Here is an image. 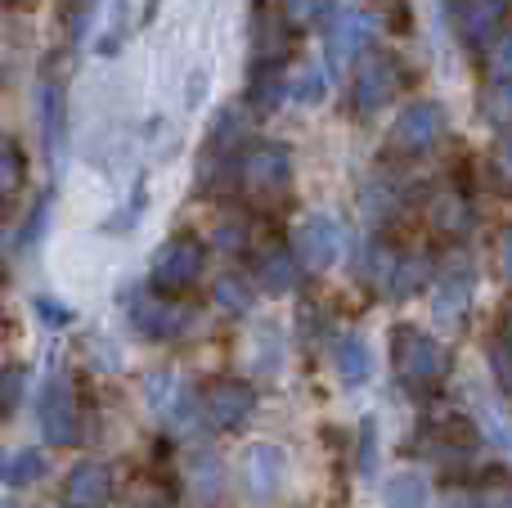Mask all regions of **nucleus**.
<instances>
[{
	"mask_svg": "<svg viewBox=\"0 0 512 508\" xmlns=\"http://www.w3.org/2000/svg\"><path fill=\"white\" fill-rule=\"evenodd\" d=\"M234 176H239V189L252 203H274L292 185V149L283 140L248 144L239 153V162H234Z\"/></svg>",
	"mask_w": 512,
	"mask_h": 508,
	"instance_id": "f257e3e1",
	"label": "nucleus"
},
{
	"mask_svg": "<svg viewBox=\"0 0 512 508\" xmlns=\"http://www.w3.org/2000/svg\"><path fill=\"white\" fill-rule=\"evenodd\" d=\"M207 248L198 234H171L149 261V288L162 297H180L203 279Z\"/></svg>",
	"mask_w": 512,
	"mask_h": 508,
	"instance_id": "f03ea898",
	"label": "nucleus"
},
{
	"mask_svg": "<svg viewBox=\"0 0 512 508\" xmlns=\"http://www.w3.org/2000/svg\"><path fill=\"white\" fill-rule=\"evenodd\" d=\"M342 248H346V230L333 212H306L297 225H292V261L297 270H310V275H324L342 261Z\"/></svg>",
	"mask_w": 512,
	"mask_h": 508,
	"instance_id": "7ed1b4c3",
	"label": "nucleus"
},
{
	"mask_svg": "<svg viewBox=\"0 0 512 508\" xmlns=\"http://www.w3.org/2000/svg\"><path fill=\"white\" fill-rule=\"evenodd\" d=\"M400 90V63L391 50H378V45H364L355 54V72H351V104L360 117H373L396 99Z\"/></svg>",
	"mask_w": 512,
	"mask_h": 508,
	"instance_id": "20e7f679",
	"label": "nucleus"
},
{
	"mask_svg": "<svg viewBox=\"0 0 512 508\" xmlns=\"http://www.w3.org/2000/svg\"><path fill=\"white\" fill-rule=\"evenodd\" d=\"M391 360H396V374L414 387H436L450 374V351L423 329H409L400 324L396 338H391Z\"/></svg>",
	"mask_w": 512,
	"mask_h": 508,
	"instance_id": "39448f33",
	"label": "nucleus"
},
{
	"mask_svg": "<svg viewBox=\"0 0 512 508\" xmlns=\"http://www.w3.org/2000/svg\"><path fill=\"white\" fill-rule=\"evenodd\" d=\"M239 486L256 508L279 504L283 486H288V450L274 441H252L239 455Z\"/></svg>",
	"mask_w": 512,
	"mask_h": 508,
	"instance_id": "423d86ee",
	"label": "nucleus"
},
{
	"mask_svg": "<svg viewBox=\"0 0 512 508\" xmlns=\"http://www.w3.org/2000/svg\"><path fill=\"white\" fill-rule=\"evenodd\" d=\"M36 419H41V437L50 441V446H72V441L81 437L77 392H72V378L63 374V369H50V378L41 383Z\"/></svg>",
	"mask_w": 512,
	"mask_h": 508,
	"instance_id": "0eeeda50",
	"label": "nucleus"
},
{
	"mask_svg": "<svg viewBox=\"0 0 512 508\" xmlns=\"http://www.w3.org/2000/svg\"><path fill=\"white\" fill-rule=\"evenodd\" d=\"M445 135V108L436 99H414V104L400 108V117L391 122V153H405V158H423L441 144Z\"/></svg>",
	"mask_w": 512,
	"mask_h": 508,
	"instance_id": "6e6552de",
	"label": "nucleus"
},
{
	"mask_svg": "<svg viewBox=\"0 0 512 508\" xmlns=\"http://www.w3.org/2000/svg\"><path fill=\"white\" fill-rule=\"evenodd\" d=\"M450 18L463 50L486 54L508 27V0H450Z\"/></svg>",
	"mask_w": 512,
	"mask_h": 508,
	"instance_id": "1a4fd4ad",
	"label": "nucleus"
},
{
	"mask_svg": "<svg viewBox=\"0 0 512 508\" xmlns=\"http://www.w3.org/2000/svg\"><path fill=\"white\" fill-rule=\"evenodd\" d=\"M36 108H41L45 158H50V167H63V153H68V86H63V72H54V77H50V68L41 72Z\"/></svg>",
	"mask_w": 512,
	"mask_h": 508,
	"instance_id": "9d476101",
	"label": "nucleus"
},
{
	"mask_svg": "<svg viewBox=\"0 0 512 508\" xmlns=\"http://www.w3.org/2000/svg\"><path fill=\"white\" fill-rule=\"evenodd\" d=\"M113 500V468L104 459H81L63 477V508H108Z\"/></svg>",
	"mask_w": 512,
	"mask_h": 508,
	"instance_id": "9b49d317",
	"label": "nucleus"
},
{
	"mask_svg": "<svg viewBox=\"0 0 512 508\" xmlns=\"http://www.w3.org/2000/svg\"><path fill=\"white\" fill-rule=\"evenodd\" d=\"M185 320L189 315L162 293H135L131 297V329L144 333V338H153V342L176 338V333L185 329Z\"/></svg>",
	"mask_w": 512,
	"mask_h": 508,
	"instance_id": "f8f14e48",
	"label": "nucleus"
},
{
	"mask_svg": "<svg viewBox=\"0 0 512 508\" xmlns=\"http://www.w3.org/2000/svg\"><path fill=\"white\" fill-rule=\"evenodd\" d=\"M256 410V387L243 383V378H221V383L207 387V419L216 428H243Z\"/></svg>",
	"mask_w": 512,
	"mask_h": 508,
	"instance_id": "ddd939ff",
	"label": "nucleus"
},
{
	"mask_svg": "<svg viewBox=\"0 0 512 508\" xmlns=\"http://www.w3.org/2000/svg\"><path fill=\"white\" fill-rule=\"evenodd\" d=\"M288 63V23L279 9L256 5L252 14V72L283 68Z\"/></svg>",
	"mask_w": 512,
	"mask_h": 508,
	"instance_id": "4468645a",
	"label": "nucleus"
},
{
	"mask_svg": "<svg viewBox=\"0 0 512 508\" xmlns=\"http://www.w3.org/2000/svg\"><path fill=\"white\" fill-rule=\"evenodd\" d=\"M337 27H333V41H328V59L342 63V59H355L364 45L378 36V14H369L364 5H346V9H333Z\"/></svg>",
	"mask_w": 512,
	"mask_h": 508,
	"instance_id": "2eb2a0df",
	"label": "nucleus"
},
{
	"mask_svg": "<svg viewBox=\"0 0 512 508\" xmlns=\"http://www.w3.org/2000/svg\"><path fill=\"white\" fill-rule=\"evenodd\" d=\"M333 369H337V378H342L346 387L369 383V374H373V351H369V342H364L360 333H342V338L333 342Z\"/></svg>",
	"mask_w": 512,
	"mask_h": 508,
	"instance_id": "dca6fc26",
	"label": "nucleus"
},
{
	"mask_svg": "<svg viewBox=\"0 0 512 508\" xmlns=\"http://www.w3.org/2000/svg\"><path fill=\"white\" fill-rule=\"evenodd\" d=\"M378 495H382V508H427L432 486H427V477L418 468H396V473L382 477Z\"/></svg>",
	"mask_w": 512,
	"mask_h": 508,
	"instance_id": "f3484780",
	"label": "nucleus"
},
{
	"mask_svg": "<svg viewBox=\"0 0 512 508\" xmlns=\"http://www.w3.org/2000/svg\"><path fill=\"white\" fill-rule=\"evenodd\" d=\"M297 261H292V252L283 248H265L261 257H256V288H265L270 297H283V293H292L297 288Z\"/></svg>",
	"mask_w": 512,
	"mask_h": 508,
	"instance_id": "a211bd4d",
	"label": "nucleus"
},
{
	"mask_svg": "<svg viewBox=\"0 0 512 508\" xmlns=\"http://www.w3.org/2000/svg\"><path fill=\"white\" fill-rule=\"evenodd\" d=\"M472 288H477L472 270H454V275H445L441 288H436V320L441 324H463L468 302H472Z\"/></svg>",
	"mask_w": 512,
	"mask_h": 508,
	"instance_id": "6ab92c4d",
	"label": "nucleus"
},
{
	"mask_svg": "<svg viewBox=\"0 0 512 508\" xmlns=\"http://www.w3.org/2000/svg\"><path fill=\"white\" fill-rule=\"evenodd\" d=\"M432 230L445 234V239H463L472 230V207L463 194H441L432 203Z\"/></svg>",
	"mask_w": 512,
	"mask_h": 508,
	"instance_id": "aec40b11",
	"label": "nucleus"
},
{
	"mask_svg": "<svg viewBox=\"0 0 512 508\" xmlns=\"http://www.w3.org/2000/svg\"><path fill=\"white\" fill-rule=\"evenodd\" d=\"M180 387H176V374L171 369H153L149 378H144V410L153 414V419H176V401H180Z\"/></svg>",
	"mask_w": 512,
	"mask_h": 508,
	"instance_id": "412c9836",
	"label": "nucleus"
},
{
	"mask_svg": "<svg viewBox=\"0 0 512 508\" xmlns=\"http://www.w3.org/2000/svg\"><path fill=\"white\" fill-rule=\"evenodd\" d=\"M23 180H27V153H23V144H18L14 135L0 131V203H5V198H14L18 189H23Z\"/></svg>",
	"mask_w": 512,
	"mask_h": 508,
	"instance_id": "4be33fe9",
	"label": "nucleus"
},
{
	"mask_svg": "<svg viewBox=\"0 0 512 508\" xmlns=\"http://www.w3.org/2000/svg\"><path fill=\"white\" fill-rule=\"evenodd\" d=\"M427 279H432V261H427L423 252H414V257H396L387 288H391V297H409V293H418Z\"/></svg>",
	"mask_w": 512,
	"mask_h": 508,
	"instance_id": "5701e85b",
	"label": "nucleus"
},
{
	"mask_svg": "<svg viewBox=\"0 0 512 508\" xmlns=\"http://www.w3.org/2000/svg\"><path fill=\"white\" fill-rule=\"evenodd\" d=\"M333 9L337 0H283V23L288 32H310V27H324Z\"/></svg>",
	"mask_w": 512,
	"mask_h": 508,
	"instance_id": "b1692460",
	"label": "nucleus"
},
{
	"mask_svg": "<svg viewBox=\"0 0 512 508\" xmlns=\"http://www.w3.org/2000/svg\"><path fill=\"white\" fill-rule=\"evenodd\" d=\"M0 477H5V486H32L45 477V459L41 450H9L5 459H0Z\"/></svg>",
	"mask_w": 512,
	"mask_h": 508,
	"instance_id": "393cba45",
	"label": "nucleus"
},
{
	"mask_svg": "<svg viewBox=\"0 0 512 508\" xmlns=\"http://www.w3.org/2000/svg\"><path fill=\"white\" fill-rule=\"evenodd\" d=\"M288 95L297 99V104H319V99L328 95V77H324V63H301V68L288 72Z\"/></svg>",
	"mask_w": 512,
	"mask_h": 508,
	"instance_id": "a878e982",
	"label": "nucleus"
},
{
	"mask_svg": "<svg viewBox=\"0 0 512 508\" xmlns=\"http://www.w3.org/2000/svg\"><path fill=\"white\" fill-rule=\"evenodd\" d=\"M486 81H490V95L499 99V104H508V86H512V45L508 36H499L495 45L486 50Z\"/></svg>",
	"mask_w": 512,
	"mask_h": 508,
	"instance_id": "bb28decb",
	"label": "nucleus"
},
{
	"mask_svg": "<svg viewBox=\"0 0 512 508\" xmlns=\"http://www.w3.org/2000/svg\"><path fill=\"white\" fill-rule=\"evenodd\" d=\"M252 302H256V288L243 275H221L216 279V306H225V311H234V315H248Z\"/></svg>",
	"mask_w": 512,
	"mask_h": 508,
	"instance_id": "cd10ccee",
	"label": "nucleus"
},
{
	"mask_svg": "<svg viewBox=\"0 0 512 508\" xmlns=\"http://www.w3.org/2000/svg\"><path fill=\"white\" fill-rule=\"evenodd\" d=\"M126 32H131V5L117 0V5L108 9V23L99 27V36H95V50L99 54H117L122 50V41H126Z\"/></svg>",
	"mask_w": 512,
	"mask_h": 508,
	"instance_id": "c85d7f7f",
	"label": "nucleus"
},
{
	"mask_svg": "<svg viewBox=\"0 0 512 508\" xmlns=\"http://www.w3.org/2000/svg\"><path fill=\"white\" fill-rule=\"evenodd\" d=\"M18 401H23V369L5 365L0 369V423L18 410Z\"/></svg>",
	"mask_w": 512,
	"mask_h": 508,
	"instance_id": "c756f323",
	"label": "nucleus"
},
{
	"mask_svg": "<svg viewBox=\"0 0 512 508\" xmlns=\"http://www.w3.org/2000/svg\"><path fill=\"white\" fill-rule=\"evenodd\" d=\"M189 477H194V486H198V495H203V500H216V491H221V468H216L212 455H194Z\"/></svg>",
	"mask_w": 512,
	"mask_h": 508,
	"instance_id": "7c9ffc66",
	"label": "nucleus"
},
{
	"mask_svg": "<svg viewBox=\"0 0 512 508\" xmlns=\"http://www.w3.org/2000/svg\"><path fill=\"white\" fill-rule=\"evenodd\" d=\"M364 266H369L364 275H369L373 284H387V279H391V266H396V252H391L387 243H373L369 257H364Z\"/></svg>",
	"mask_w": 512,
	"mask_h": 508,
	"instance_id": "2f4dec72",
	"label": "nucleus"
},
{
	"mask_svg": "<svg viewBox=\"0 0 512 508\" xmlns=\"http://www.w3.org/2000/svg\"><path fill=\"white\" fill-rule=\"evenodd\" d=\"M490 365H495V383L499 392H508L512 387V360H508V333H499L495 347H490Z\"/></svg>",
	"mask_w": 512,
	"mask_h": 508,
	"instance_id": "473e14b6",
	"label": "nucleus"
},
{
	"mask_svg": "<svg viewBox=\"0 0 512 508\" xmlns=\"http://www.w3.org/2000/svg\"><path fill=\"white\" fill-rule=\"evenodd\" d=\"M95 5H99V0H68V32H72V41H81V36H86Z\"/></svg>",
	"mask_w": 512,
	"mask_h": 508,
	"instance_id": "72a5a7b5",
	"label": "nucleus"
},
{
	"mask_svg": "<svg viewBox=\"0 0 512 508\" xmlns=\"http://www.w3.org/2000/svg\"><path fill=\"white\" fill-rule=\"evenodd\" d=\"M36 311H41L45 324H54V329H63V324H72V311L63 302H54V297H36Z\"/></svg>",
	"mask_w": 512,
	"mask_h": 508,
	"instance_id": "f704fd0d",
	"label": "nucleus"
},
{
	"mask_svg": "<svg viewBox=\"0 0 512 508\" xmlns=\"http://www.w3.org/2000/svg\"><path fill=\"white\" fill-rule=\"evenodd\" d=\"M45 216H50V194L36 203V212H32V221H27V230H23V248H36V239L45 234Z\"/></svg>",
	"mask_w": 512,
	"mask_h": 508,
	"instance_id": "c9c22d12",
	"label": "nucleus"
},
{
	"mask_svg": "<svg viewBox=\"0 0 512 508\" xmlns=\"http://www.w3.org/2000/svg\"><path fill=\"white\" fill-rule=\"evenodd\" d=\"M373 437H378V419H364V428H360V473H373Z\"/></svg>",
	"mask_w": 512,
	"mask_h": 508,
	"instance_id": "e433bc0d",
	"label": "nucleus"
},
{
	"mask_svg": "<svg viewBox=\"0 0 512 508\" xmlns=\"http://www.w3.org/2000/svg\"><path fill=\"white\" fill-rule=\"evenodd\" d=\"M216 239H221V248H243V239H248V234H243V221H221V234H216Z\"/></svg>",
	"mask_w": 512,
	"mask_h": 508,
	"instance_id": "4c0bfd02",
	"label": "nucleus"
},
{
	"mask_svg": "<svg viewBox=\"0 0 512 508\" xmlns=\"http://www.w3.org/2000/svg\"><path fill=\"white\" fill-rule=\"evenodd\" d=\"M481 508H512V500H508V491H490V495H481Z\"/></svg>",
	"mask_w": 512,
	"mask_h": 508,
	"instance_id": "58836bf2",
	"label": "nucleus"
},
{
	"mask_svg": "<svg viewBox=\"0 0 512 508\" xmlns=\"http://www.w3.org/2000/svg\"><path fill=\"white\" fill-rule=\"evenodd\" d=\"M9 333V315H5V306H0V338Z\"/></svg>",
	"mask_w": 512,
	"mask_h": 508,
	"instance_id": "ea45409f",
	"label": "nucleus"
},
{
	"mask_svg": "<svg viewBox=\"0 0 512 508\" xmlns=\"http://www.w3.org/2000/svg\"><path fill=\"white\" fill-rule=\"evenodd\" d=\"M441 508H472L468 500H450V504H441Z\"/></svg>",
	"mask_w": 512,
	"mask_h": 508,
	"instance_id": "a19ab883",
	"label": "nucleus"
},
{
	"mask_svg": "<svg viewBox=\"0 0 512 508\" xmlns=\"http://www.w3.org/2000/svg\"><path fill=\"white\" fill-rule=\"evenodd\" d=\"M5 5H27V0H5Z\"/></svg>",
	"mask_w": 512,
	"mask_h": 508,
	"instance_id": "79ce46f5",
	"label": "nucleus"
}]
</instances>
